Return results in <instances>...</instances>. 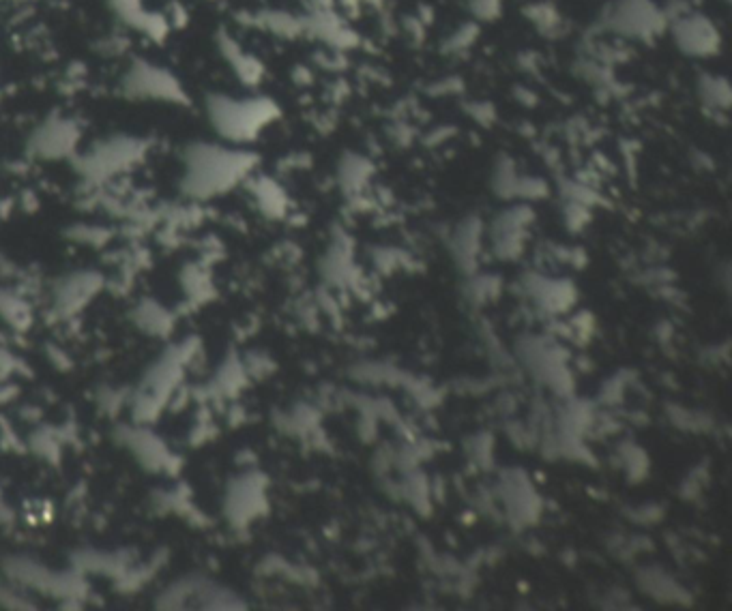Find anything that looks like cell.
Instances as JSON below:
<instances>
[{
  "mask_svg": "<svg viewBox=\"0 0 732 611\" xmlns=\"http://www.w3.org/2000/svg\"><path fill=\"white\" fill-rule=\"evenodd\" d=\"M108 5L116 13V18L136 28V31H142L146 18L151 16V11L142 7V0H108Z\"/></svg>",
  "mask_w": 732,
  "mask_h": 611,
  "instance_id": "11",
  "label": "cell"
},
{
  "mask_svg": "<svg viewBox=\"0 0 732 611\" xmlns=\"http://www.w3.org/2000/svg\"><path fill=\"white\" fill-rule=\"evenodd\" d=\"M666 31L675 41L677 50L694 61H709L722 52V33L717 24L702 11H679L668 16Z\"/></svg>",
  "mask_w": 732,
  "mask_h": 611,
  "instance_id": "4",
  "label": "cell"
},
{
  "mask_svg": "<svg viewBox=\"0 0 732 611\" xmlns=\"http://www.w3.org/2000/svg\"><path fill=\"white\" fill-rule=\"evenodd\" d=\"M80 131L69 118H50L31 138V153L41 159H63L76 151Z\"/></svg>",
  "mask_w": 732,
  "mask_h": 611,
  "instance_id": "7",
  "label": "cell"
},
{
  "mask_svg": "<svg viewBox=\"0 0 732 611\" xmlns=\"http://www.w3.org/2000/svg\"><path fill=\"white\" fill-rule=\"evenodd\" d=\"M477 35H479L477 22L460 26L458 31H453L451 37L445 41V52H449V54H462V52H466L477 41Z\"/></svg>",
  "mask_w": 732,
  "mask_h": 611,
  "instance_id": "13",
  "label": "cell"
},
{
  "mask_svg": "<svg viewBox=\"0 0 732 611\" xmlns=\"http://www.w3.org/2000/svg\"><path fill=\"white\" fill-rule=\"evenodd\" d=\"M256 22L258 26L265 28V31L284 39H292L305 33V20L290 16L286 11H262Z\"/></svg>",
  "mask_w": 732,
  "mask_h": 611,
  "instance_id": "10",
  "label": "cell"
},
{
  "mask_svg": "<svg viewBox=\"0 0 732 611\" xmlns=\"http://www.w3.org/2000/svg\"><path fill=\"white\" fill-rule=\"evenodd\" d=\"M207 112L213 129L228 142H252L262 129L280 118V108L269 97L211 95Z\"/></svg>",
  "mask_w": 732,
  "mask_h": 611,
  "instance_id": "2",
  "label": "cell"
},
{
  "mask_svg": "<svg viewBox=\"0 0 732 611\" xmlns=\"http://www.w3.org/2000/svg\"><path fill=\"white\" fill-rule=\"evenodd\" d=\"M602 24L625 41L651 43L666 33L668 16L655 0H612L602 13Z\"/></svg>",
  "mask_w": 732,
  "mask_h": 611,
  "instance_id": "3",
  "label": "cell"
},
{
  "mask_svg": "<svg viewBox=\"0 0 732 611\" xmlns=\"http://www.w3.org/2000/svg\"><path fill=\"white\" fill-rule=\"evenodd\" d=\"M505 0H466V9L475 22H494L501 18Z\"/></svg>",
  "mask_w": 732,
  "mask_h": 611,
  "instance_id": "14",
  "label": "cell"
},
{
  "mask_svg": "<svg viewBox=\"0 0 732 611\" xmlns=\"http://www.w3.org/2000/svg\"><path fill=\"white\" fill-rule=\"evenodd\" d=\"M219 52L228 61L230 69L234 71V76L239 78L241 84L245 86H258L262 82V76H265V67L258 61V58L250 52H245L237 41H234L230 35L222 33L217 39Z\"/></svg>",
  "mask_w": 732,
  "mask_h": 611,
  "instance_id": "8",
  "label": "cell"
},
{
  "mask_svg": "<svg viewBox=\"0 0 732 611\" xmlns=\"http://www.w3.org/2000/svg\"><path fill=\"white\" fill-rule=\"evenodd\" d=\"M144 142L136 138H112L97 144L89 155H84L80 161V170L86 178L93 181H104L114 174L134 166L136 161L144 155Z\"/></svg>",
  "mask_w": 732,
  "mask_h": 611,
  "instance_id": "6",
  "label": "cell"
},
{
  "mask_svg": "<svg viewBox=\"0 0 732 611\" xmlns=\"http://www.w3.org/2000/svg\"><path fill=\"white\" fill-rule=\"evenodd\" d=\"M529 18L539 28V31L546 33V35L556 33V31H559V26L563 24L559 9L552 7L550 3H546V0H541V3H535L533 7H529Z\"/></svg>",
  "mask_w": 732,
  "mask_h": 611,
  "instance_id": "12",
  "label": "cell"
},
{
  "mask_svg": "<svg viewBox=\"0 0 732 611\" xmlns=\"http://www.w3.org/2000/svg\"><path fill=\"white\" fill-rule=\"evenodd\" d=\"M123 91L134 99L187 103L185 88L177 76L153 63L136 61L123 76Z\"/></svg>",
  "mask_w": 732,
  "mask_h": 611,
  "instance_id": "5",
  "label": "cell"
},
{
  "mask_svg": "<svg viewBox=\"0 0 732 611\" xmlns=\"http://www.w3.org/2000/svg\"><path fill=\"white\" fill-rule=\"evenodd\" d=\"M700 101L711 110H728L730 106V84L720 73H702L696 82Z\"/></svg>",
  "mask_w": 732,
  "mask_h": 611,
  "instance_id": "9",
  "label": "cell"
},
{
  "mask_svg": "<svg viewBox=\"0 0 732 611\" xmlns=\"http://www.w3.org/2000/svg\"><path fill=\"white\" fill-rule=\"evenodd\" d=\"M254 168V155L219 144H192L185 153L183 193L194 200H211L230 191Z\"/></svg>",
  "mask_w": 732,
  "mask_h": 611,
  "instance_id": "1",
  "label": "cell"
}]
</instances>
